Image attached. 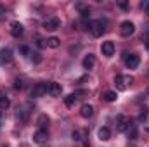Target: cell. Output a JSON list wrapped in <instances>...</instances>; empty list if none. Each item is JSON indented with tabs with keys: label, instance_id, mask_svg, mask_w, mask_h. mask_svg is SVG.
I'll return each instance as SVG.
<instances>
[{
	"label": "cell",
	"instance_id": "cb8c5ba5",
	"mask_svg": "<svg viewBox=\"0 0 149 147\" xmlns=\"http://www.w3.org/2000/svg\"><path fill=\"white\" fill-rule=\"evenodd\" d=\"M14 88H16V90H21V88H24V83H23V80H19V78H17V80L14 81Z\"/></svg>",
	"mask_w": 149,
	"mask_h": 147
},
{
	"label": "cell",
	"instance_id": "7c38bea8",
	"mask_svg": "<svg viewBox=\"0 0 149 147\" xmlns=\"http://www.w3.org/2000/svg\"><path fill=\"white\" fill-rule=\"evenodd\" d=\"M80 116L85 118V119L92 118V116H94V107H92L90 104H83V106L80 107Z\"/></svg>",
	"mask_w": 149,
	"mask_h": 147
},
{
	"label": "cell",
	"instance_id": "9a60e30c",
	"mask_svg": "<svg viewBox=\"0 0 149 147\" xmlns=\"http://www.w3.org/2000/svg\"><path fill=\"white\" fill-rule=\"evenodd\" d=\"M49 123H50V119H49V116H47V114H40V116H38L37 125L40 126V130H47Z\"/></svg>",
	"mask_w": 149,
	"mask_h": 147
},
{
	"label": "cell",
	"instance_id": "52a82bcc",
	"mask_svg": "<svg viewBox=\"0 0 149 147\" xmlns=\"http://www.w3.org/2000/svg\"><path fill=\"white\" fill-rule=\"evenodd\" d=\"M61 92H63V88H61V85H59V83H56V81H49L47 94H49L50 97H59V95H61Z\"/></svg>",
	"mask_w": 149,
	"mask_h": 147
},
{
	"label": "cell",
	"instance_id": "484cf974",
	"mask_svg": "<svg viewBox=\"0 0 149 147\" xmlns=\"http://www.w3.org/2000/svg\"><path fill=\"white\" fill-rule=\"evenodd\" d=\"M19 50H21V54H24V55H30V54H31V52H30V49H28V47H24V45H23V47H19Z\"/></svg>",
	"mask_w": 149,
	"mask_h": 147
},
{
	"label": "cell",
	"instance_id": "277c9868",
	"mask_svg": "<svg viewBox=\"0 0 149 147\" xmlns=\"http://www.w3.org/2000/svg\"><path fill=\"white\" fill-rule=\"evenodd\" d=\"M43 28L47 31H56V30L61 28V19L59 17H49V19L43 21Z\"/></svg>",
	"mask_w": 149,
	"mask_h": 147
},
{
	"label": "cell",
	"instance_id": "ffe728a7",
	"mask_svg": "<svg viewBox=\"0 0 149 147\" xmlns=\"http://www.w3.org/2000/svg\"><path fill=\"white\" fill-rule=\"evenodd\" d=\"M76 99H78V97H76L74 94H70V95L64 99V104H66V107H73L74 102H76Z\"/></svg>",
	"mask_w": 149,
	"mask_h": 147
},
{
	"label": "cell",
	"instance_id": "5b68a950",
	"mask_svg": "<svg viewBox=\"0 0 149 147\" xmlns=\"http://www.w3.org/2000/svg\"><path fill=\"white\" fill-rule=\"evenodd\" d=\"M125 64H127L128 69H135L141 64V57L137 54H127L125 55Z\"/></svg>",
	"mask_w": 149,
	"mask_h": 147
},
{
	"label": "cell",
	"instance_id": "f1b7e54d",
	"mask_svg": "<svg viewBox=\"0 0 149 147\" xmlns=\"http://www.w3.org/2000/svg\"><path fill=\"white\" fill-rule=\"evenodd\" d=\"M118 7H120V9H123V10H127V9H128V2H120V3H118Z\"/></svg>",
	"mask_w": 149,
	"mask_h": 147
},
{
	"label": "cell",
	"instance_id": "7a4b0ae2",
	"mask_svg": "<svg viewBox=\"0 0 149 147\" xmlns=\"http://www.w3.org/2000/svg\"><path fill=\"white\" fill-rule=\"evenodd\" d=\"M134 31H135V24L132 23V21H123L121 24H120V35L121 37H132L134 35Z\"/></svg>",
	"mask_w": 149,
	"mask_h": 147
},
{
	"label": "cell",
	"instance_id": "836d02e7",
	"mask_svg": "<svg viewBox=\"0 0 149 147\" xmlns=\"http://www.w3.org/2000/svg\"><path fill=\"white\" fill-rule=\"evenodd\" d=\"M148 94H149V88H148Z\"/></svg>",
	"mask_w": 149,
	"mask_h": 147
},
{
	"label": "cell",
	"instance_id": "44dd1931",
	"mask_svg": "<svg viewBox=\"0 0 149 147\" xmlns=\"http://www.w3.org/2000/svg\"><path fill=\"white\" fill-rule=\"evenodd\" d=\"M47 47H50V49H57V47H59V38L50 37L49 40H47Z\"/></svg>",
	"mask_w": 149,
	"mask_h": 147
},
{
	"label": "cell",
	"instance_id": "30bf717a",
	"mask_svg": "<svg viewBox=\"0 0 149 147\" xmlns=\"http://www.w3.org/2000/svg\"><path fill=\"white\" fill-rule=\"evenodd\" d=\"M23 31H24V30H23V24H21V23H17V21H12V23H10V35L14 38H19L23 35Z\"/></svg>",
	"mask_w": 149,
	"mask_h": 147
},
{
	"label": "cell",
	"instance_id": "f546056e",
	"mask_svg": "<svg viewBox=\"0 0 149 147\" xmlns=\"http://www.w3.org/2000/svg\"><path fill=\"white\" fill-rule=\"evenodd\" d=\"M73 139H74V140H81V137H80V132H78V130L73 132Z\"/></svg>",
	"mask_w": 149,
	"mask_h": 147
},
{
	"label": "cell",
	"instance_id": "6da1fadb",
	"mask_svg": "<svg viewBox=\"0 0 149 147\" xmlns=\"http://www.w3.org/2000/svg\"><path fill=\"white\" fill-rule=\"evenodd\" d=\"M88 30H90L92 37H95V38L102 37V35L106 33V21H104V19H97V21H92Z\"/></svg>",
	"mask_w": 149,
	"mask_h": 147
},
{
	"label": "cell",
	"instance_id": "ac0fdd59",
	"mask_svg": "<svg viewBox=\"0 0 149 147\" xmlns=\"http://www.w3.org/2000/svg\"><path fill=\"white\" fill-rule=\"evenodd\" d=\"M102 99H104L106 102H114V101H116V92H113V90L104 92V94H102Z\"/></svg>",
	"mask_w": 149,
	"mask_h": 147
},
{
	"label": "cell",
	"instance_id": "d590c367",
	"mask_svg": "<svg viewBox=\"0 0 149 147\" xmlns=\"http://www.w3.org/2000/svg\"><path fill=\"white\" fill-rule=\"evenodd\" d=\"M148 74H149V73H148Z\"/></svg>",
	"mask_w": 149,
	"mask_h": 147
},
{
	"label": "cell",
	"instance_id": "9c48e42d",
	"mask_svg": "<svg viewBox=\"0 0 149 147\" xmlns=\"http://www.w3.org/2000/svg\"><path fill=\"white\" fill-rule=\"evenodd\" d=\"M47 140H49V132L47 130H38L33 135V142L35 144H45Z\"/></svg>",
	"mask_w": 149,
	"mask_h": 147
},
{
	"label": "cell",
	"instance_id": "7402d4cb",
	"mask_svg": "<svg viewBox=\"0 0 149 147\" xmlns=\"http://www.w3.org/2000/svg\"><path fill=\"white\" fill-rule=\"evenodd\" d=\"M127 132H128V137H130V139H132V140H135V139H137V128H135V126H134V125H130V126H128V130H127Z\"/></svg>",
	"mask_w": 149,
	"mask_h": 147
},
{
	"label": "cell",
	"instance_id": "5bb4252c",
	"mask_svg": "<svg viewBox=\"0 0 149 147\" xmlns=\"http://www.w3.org/2000/svg\"><path fill=\"white\" fill-rule=\"evenodd\" d=\"M114 87H116V90H120V92H125V90H127V85H125V81H123V74H116V76H114Z\"/></svg>",
	"mask_w": 149,
	"mask_h": 147
},
{
	"label": "cell",
	"instance_id": "d6986e66",
	"mask_svg": "<svg viewBox=\"0 0 149 147\" xmlns=\"http://www.w3.org/2000/svg\"><path fill=\"white\" fill-rule=\"evenodd\" d=\"M9 106H10V99L5 97V95H2V97H0V111L9 109Z\"/></svg>",
	"mask_w": 149,
	"mask_h": 147
},
{
	"label": "cell",
	"instance_id": "3957f363",
	"mask_svg": "<svg viewBox=\"0 0 149 147\" xmlns=\"http://www.w3.org/2000/svg\"><path fill=\"white\" fill-rule=\"evenodd\" d=\"M47 87H49V83H45V81L37 83V85L31 88V97H33V99H40V97H43V95L47 94Z\"/></svg>",
	"mask_w": 149,
	"mask_h": 147
},
{
	"label": "cell",
	"instance_id": "2e32d148",
	"mask_svg": "<svg viewBox=\"0 0 149 147\" xmlns=\"http://www.w3.org/2000/svg\"><path fill=\"white\" fill-rule=\"evenodd\" d=\"M97 135H99V139L101 140H109L111 139V130L108 128V126H102V128H99V132H97Z\"/></svg>",
	"mask_w": 149,
	"mask_h": 147
},
{
	"label": "cell",
	"instance_id": "e0dca14e",
	"mask_svg": "<svg viewBox=\"0 0 149 147\" xmlns=\"http://www.w3.org/2000/svg\"><path fill=\"white\" fill-rule=\"evenodd\" d=\"M94 66H95V57H94L92 54H88V55L83 59V68H85V69H94Z\"/></svg>",
	"mask_w": 149,
	"mask_h": 147
},
{
	"label": "cell",
	"instance_id": "8992f818",
	"mask_svg": "<svg viewBox=\"0 0 149 147\" xmlns=\"http://www.w3.org/2000/svg\"><path fill=\"white\" fill-rule=\"evenodd\" d=\"M130 125H132V123H130V119H128L125 114H120V116L116 118V130H118V132H127Z\"/></svg>",
	"mask_w": 149,
	"mask_h": 147
},
{
	"label": "cell",
	"instance_id": "d6a6232c",
	"mask_svg": "<svg viewBox=\"0 0 149 147\" xmlns=\"http://www.w3.org/2000/svg\"><path fill=\"white\" fill-rule=\"evenodd\" d=\"M146 16H148V19H149V3H148V7H146Z\"/></svg>",
	"mask_w": 149,
	"mask_h": 147
},
{
	"label": "cell",
	"instance_id": "4fadbf2b",
	"mask_svg": "<svg viewBox=\"0 0 149 147\" xmlns=\"http://www.w3.org/2000/svg\"><path fill=\"white\" fill-rule=\"evenodd\" d=\"M74 7H76V10L81 14V17H83V19L90 16V9H88V5H85V3H81V2H78Z\"/></svg>",
	"mask_w": 149,
	"mask_h": 147
},
{
	"label": "cell",
	"instance_id": "4dcf8cb0",
	"mask_svg": "<svg viewBox=\"0 0 149 147\" xmlns=\"http://www.w3.org/2000/svg\"><path fill=\"white\" fill-rule=\"evenodd\" d=\"M37 45H38V47H45V45H47V43H43V40H42V38H38Z\"/></svg>",
	"mask_w": 149,
	"mask_h": 147
},
{
	"label": "cell",
	"instance_id": "e575fe53",
	"mask_svg": "<svg viewBox=\"0 0 149 147\" xmlns=\"http://www.w3.org/2000/svg\"><path fill=\"white\" fill-rule=\"evenodd\" d=\"M0 97H2V94H0Z\"/></svg>",
	"mask_w": 149,
	"mask_h": 147
},
{
	"label": "cell",
	"instance_id": "4316f807",
	"mask_svg": "<svg viewBox=\"0 0 149 147\" xmlns=\"http://www.w3.org/2000/svg\"><path fill=\"white\" fill-rule=\"evenodd\" d=\"M142 40H144V43H146V47L149 49V30L144 33V37H142Z\"/></svg>",
	"mask_w": 149,
	"mask_h": 147
},
{
	"label": "cell",
	"instance_id": "ba28073f",
	"mask_svg": "<svg viewBox=\"0 0 149 147\" xmlns=\"http://www.w3.org/2000/svg\"><path fill=\"white\" fill-rule=\"evenodd\" d=\"M101 52H102L104 57H113V54H114V43L113 42H102Z\"/></svg>",
	"mask_w": 149,
	"mask_h": 147
},
{
	"label": "cell",
	"instance_id": "8fae6325",
	"mask_svg": "<svg viewBox=\"0 0 149 147\" xmlns=\"http://www.w3.org/2000/svg\"><path fill=\"white\" fill-rule=\"evenodd\" d=\"M12 61V50L10 49H2L0 50V64H9Z\"/></svg>",
	"mask_w": 149,
	"mask_h": 147
},
{
	"label": "cell",
	"instance_id": "83f0119b",
	"mask_svg": "<svg viewBox=\"0 0 149 147\" xmlns=\"http://www.w3.org/2000/svg\"><path fill=\"white\" fill-rule=\"evenodd\" d=\"M148 114H149V109H148V107H144V109H142V112H141V116H139V118H141V119H144V118H148Z\"/></svg>",
	"mask_w": 149,
	"mask_h": 147
},
{
	"label": "cell",
	"instance_id": "603a6c76",
	"mask_svg": "<svg viewBox=\"0 0 149 147\" xmlns=\"http://www.w3.org/2000/svg\"><path fill=\"white\" fill-rule=\"evenodd\" d=\"M123 81H125V85L128 87V85H132V83H134V76H130V74H125V76H123Z\"/></svg>",
	"mask_w": 149,
	"mask_h": 147
},
{
	"label": "cell",
	"instance_id": "d4e9b609",
	"mask_svg": "<svg viewBox=\"0 0 149 147\" xmlns=\"http://www.w3.org/2000/svg\"><path fill=\"white\" fill-rule=\"evenodd\" d=\"M30 55H31V57H30V59H31V61H33V62H40V61H42V57H40V55H38V54H30Z\"/></svg>",
	"mask_w": 149,
	"mask_h": 147
},
{
	"label": "cell",
	"instance_id": "1f68e13d",
	"mask_svg": "<svg viewBox=\"0 0 149 147\" xmlns=\"http://www.w3.org/2000/svg\"><path fill=\"white\" fill-rule=\"evenodd\" d=\"M0 14H5V7L3 5H0Z\"/></svg>",
	"mask_w": 149,
	"mask_h": 147
}]
</instances>
